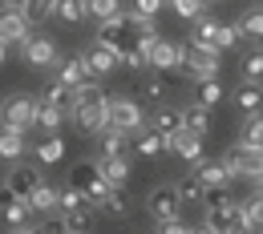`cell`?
I'll return each mask as SVG.
<instances>
[{
	"mask_svg": "<svg viewBox=\"0 0 263 234\" xmlns=\"http://www.w3.org/2000/svg\"><path fill=\"white\" fill-rule=\"evenodd\" d=\"M134 12L138 16H158L162 12V0H134Z\"/></svg>",
	"mask_w": 263,
	"mask_h": 234,
	"instance_id": "obj_47",
	"label": "cell"
},
{
	"mask_svg": "<svg viewBox=\"0 0 263 234\" xmlns=\"http://www.w3.org/2000/svg\"><path fill=\"white\" fill-rule=\"evenodd\" d=\"M182 69H186L195 81L219 77V53H215L211 45H195V40H186V45H182Z\"/></svg>",
	"mask_w": 263,
	"mask_h": 234,
	"instance_id": "obj_5",
	"label": "cell"
},
{
	"mask_svg": "<svg viewBox=\"0 0 263 234\" xmlns=\"http://www.w3.org/2000/svg\"><path fill=\"white\" fill-rule=\"evenodd\" d=\"M41 101H45V105H57V109H69V85H65V81H57V77H53V81L45 85V93H41Z\"/></svg>",
	"mask_w": 263,
	"mask_h": 234,
	"instance_id": "obj_33",
	"label": "cell"
},
{
	"mask_svg": "<svg viewBox=\"0 0 263 234\" xmlns=\"http://www.w3.org/2000/svg\"><path fill=\"white\" fill-rule=\"evenodd\" d=\"M98 166H101V174H105V182H109V186H126V182H130V162H126V154L101 158Z\"/></svg>",
	"mask_w": 263,
	"mask_h": 234,
	"instance_id": "obj_20",
	"label": "cell"
},
{
	"mask_svg": "<svg viewBox=\"0 0 263 234\" xmlns=\"http://www.w3.org/2000/svg\"><path fill=\"white\" fill-rule=\"evenodd\" d=\"M263 77V49H251L243 57V81H259Z\"/></svg>",
	"mask_w": 263,
	"mask_h": 234,
	"instance_id": "obj_42",
	"label": "cell"
},
{
	"mask_svg": "<svg viewBox=\"0 0 263 234\" xmlns=\"http://www.w3.org/2000/svg\"><path fill=\"white\" fill-rule=\"evenodd\" d=\"M69 117L81 134H101L109 130V97L98 89V81H85L81 89L69 93Z\"/></svg>",
	"mask_w": 263,
	"mask_h": 234,
	"instance_id": "obj_1",
	"label": "cell"
},
{
	"mask_svg": "<svg viewBox=\"0 0 263 234\" xmlns=\"http://www.w3.org/2000/svg\"><path fill=\"white\" fill-rule=\"evenodd\" d=\"M239 141H243V145H263V117L259 113H247V125H243Z\"/></svg>",
	"mask_w": 263,
	"mask_h": 234,
	"instance_id": "obj_38",
	"label": "cell"
},
{
	"mask_svg": "<svg viewBox=\"0 0 263 234\" xmlns=\"http://www.w3.org/2000/svg\"><path fill=\"white\" fill-rule=\"evenodd\" d=\"M146 65L150 69H182V45H174V40H166L158 36L154 45H150V53H146Z\"/></svg>",
	"mask_w": 263,
	"mask_h": 234,
	"instance_id": "obj_10",
	"label": "cell"
},
{
	"mask_svg": "<svg viewBox=\"0 0 263 234\" xmlns=\"http://www.w3.org/2000/svg\"><path fill=\"white\" fill-rule=\"evenodd\" d=\"M118 61H122V69H138V73H142V69H150V65H146V53H142L138 45L122 49V53H118Z\"/></svg>",
	"mask_w": 263,
	"mask_h": 234,
	"instance_id": "obj_45",
	"label": "cell"
},
{
	"mask_svg": "<svg viewBox=\"0 0 263 234\" xmlns=\"http://www.w3.org/2000/svg\"><path fill=\"white\" fill-rule=\"evenodd\" d=\"M239 29H235V25H219V36H215V49H219V53H231V49H235V45H239Z\"/></svg>",
	"mask_w": 263,
	"mask_h": 234,
	"instance_id": "obj_44",
	"label": "cell"
},
{
	"mask_svg": "<svg viewBox=\"0 0 263 234\" xmlns=\"http://www.w3.org/2000/svg\"><path fill=\"white\" fill-rule=\"evenodd\" d=\"M36 109H41V101H36V97H25V93H16V97H8L4 105H0V125L29 134V130L36 125Z\"/></svg>",
	"mask_w": 263,
	"mask_h": 234,
	"instance_id": "obj_4",
	"label": "cell"
},
{
	"mask_svg": "<svg viewBox=\"0 0 263 234\" xmlns=\"http://www.w3.org/2000/svg\"><path fill=\"white\" fill-rule=\"evenodd\" d=\"M8 234H36L33 226H16V230H8Z\"/></svg>",
	"mask_w": 263,
	"mask_h": 234,
	"instance_id": "obj_52",
	"label": "cell"
},
{
	"mask_svg": "<svg viewBox=\"0 0 263 234\" xmlns=\"http://www.w3.org/2000/svg\"><path fill=\"white\" fill-rule=\"evenodd\" d=\"M195 178L202 186H231V169L223 158L219 162H195Z\"/></svg>",
	"mask_w": 263,
	"mask_h": 234,
	"instance_id": "obj_18",
	"label": "cell"
},
{
	"mask_svg": "<svg viewBox=\"0 0 263 234\" xmlns=\"http://www.w3.org/2000/svg\"><path fill=\"white\" fill-rule=\"evenodd\" d=\"M235 105L243 109V113H255L263 105V89H259V81H243L239 89H235Z\"/></svg>",
	"mask_w": 263,
	"mask_h": 234,
	"instance_id": "obj_23",
	"label": "cell"
},
{
	"mask_svg": "<svg viewBox=\"0 0 263 234\" xmlns=\"http://www.w3.org/2000/svg\"><path fill=\"white\" fill-rule=\"evenodd\" d=\"M29 206H33V214H53L57 210V186H49L45 178L33 186V194H29Z\"/></svg>",
	"mask_w": 263,
	"mask_h": 234,
	"instance_id": "obj_19",
	"label": "cell"
},
{
	"mask_svg": "<svg viewBox=\"0 0 263 234\" xmlns=\"http://www.w3.org/2000/svg\"><path fill=\"white\" fill-rule=\"evenodd\" d=\"M36 182H41V174H36L33 166H12V169H8V178H4V194L29 202V194H33Z\"/></svg>",
	"mask_w": 263,
	"mask_h": 234,
	"instance_id": "obj_13",
	"label": "cell"
},
{
	"mask_svg": "<svg viewBox=\"0 0 263 234\" xmlns=\"http://www.w3.org/2000/svg\"><path fill=\"white\" fill-rule=\"evenodd\" d=\"M126 137L122 130H101V158H114V154H122L126 150Z\"/></svg>",
	"mask_w": 263,
	"mask_h": 234,
	"instance_id": "obj_37",
	"label": "cell"
},
{
	"mask_svg": "<svg viewBox=\"0 0 263 234\" xmlns=\"http://www.w3.org/2000/svg\"><path fill=\"white\" fill-rule=\"evenodd\" d=\"M4 61H8V45L0 40V65H4Z\"/></svg>",
	"mask_w": 263,
	"mask_h": 234,
	"instance_id": "obj_53",
	"label": "cell"
},
{
	"mask_svg": "<svg viewBox=\"0 0 263 234\" xmlns=\"http://www.w3.org/2000/svg\"><path fill=\"white\" fill-rule=\"evenodd\" d=\"M53 8H57V0H25V16L41 25V20H49L53 16Z\"/></svg>",
	"mask_w": 263,
	"mask_h": 234,
	"instance_id": "obj_39",
	"label": "cell"
},
{
	"mask_svg": "<svg viewBox=\"0 0 263 234\" xmlns=\"http://www.w3.org/2000/svg\"><path fill=\"white\" fill-rule=\"evenodd\" d=\"M166 93H170V85L162 77H142V97L146 101H166Z\"/></svg>",
	"mask_w": 263,
	"mask_h": 234,
	"instance_id": "obj_41",
	"label": "cell"
},
{
	"mask_svg": "<svg viewBox=\"0 0 263 234\" xmlns=\"http://www.w3.org/2000/svg\"><path fill=\"white\" fill-rule=\"evenodd\" d=\"M98 45H105V49H114V53H122V49H130L134 40H130V20L118 12L114 20H101V29H98Z\"/></svg>",
	"mask_w": 263,
	"mask_h": 234,
	"instance_id": "obj_9",
	"label": "cell"
},
{
	"mask_svg": "<svg viewBox=\"0 0 263 234\" xmlns=\"http://www.w3.org/2000/svg\"><path fill=\"white\" fill-rule=\"evenodd\" d=\"M215 36H219V20H215V16L202 12V16L191 20V40H195V45H211V49H215ZM215 53H219V49H215Z\"/></svg>",
	"mask_w": 263,
	"mask_h": 234,
	"instance_id": "obj_22",
	"label": "cell"
},
{
	"mask_svg": "<svg viewBox=\"0 0 263 234\" xmlns=\"http://www.w3.org/2000/svg\"><path fill=\"white\" fill-rule=\"evenodd\" d=\"M158 234H191V226L182 218H170V222H158Z\"/></svg>",
	"mask_w": 263,
	"mask_h": 234,
	"instance_id": "obj_48",
	"label": "cell"
},
{
	"mask_svg": "<svg viewBox=\"0 0 263 234\" xmlns=\"http://www.w3.org/2000/svg\"><path fill=\"white\" fill-rule=\"evenodd\" d=\"M36 158H41L45 166H53V162H61V158H65V141H61L57 134H49L45 141H41V145H36Z\"/></svg>",
	"mask_w": 263,
	"mask_h": 234,
	"instance_id": "obj_29",
	"label": "cell"
},
{
	"mask_svg": "<svg viewBox=\"0 0 263 234\" xmlns=\"http://www.w3.org/2000/svg\"><path fill=\"white\" fill-rule=\"evenodd\" d=\"M146 125V113L142 105L130 97H109V130H122V134H138Z\"/></svg>",
	"mask_w": 263,
	"mask_h": 234,
	"instance_id": "obj_6",
	"label": "cell"
},
{
	"mask_svg": "<svg viewBox=\"0 0 263 234\" xmlns=\"http://www.w3.org/2000/svg\"><path fill=\"white\" fill-rule=\"evenodd\" d=\"M182 130L206 137L211 134V109H206V105H186V109H182Z\"/></svg>",
	"mask_w": 263,
	"mask_h": 234,
	"instance_id": "obj_21",
	"label": "cell"
},
{
	"mask_svg": "<svg viewBox=\"0 0 263 234\" xmlns=\"http://www.w3.org/2000/svg\"><path fill=\"white\" fill-rule=\"evenodd\" d=\"M206 226L219 234H231L235 226H243V202H215V206H206Z\"/></svg>",
	"mask_w": 263,
	"mask_h": 234,
	"instance_id": "obj_7",
	"label": "cell"
},
{
	"mask_svg": "<svg viewBox=\"0 0 263 234\" xmlns=\"http://www.w3.org/2000/svg\"><path fill=\"white\" fill-rule=\"evenodd\" d=\"M191 234H219V230H211V226H191Z\"/></svg>",
	"mask_w": 263,
	"mask_h": 234,
	"instance_id": "obj_50",
	"label": "cell"
},
{
	"mask_svg": "<svg viewBox=\"0 0 263 234\" xmlns=\"http://www.w3.org/2000/svg\"><path fill=\"white\" fill-rule=\"evenodd\" d=\"M57 81H65L69 93H73V89H81V85H85V81H93V77H89V69H85L81 57H65V61L57 65Z\"/></svg>",
	"mask_w": 263,
	"mask_h": 234,
	"instance_id": "obj_17",
	"label": "cell"
},
{
	"mask_svg": "<svg viewBox=\"0 0 263 234\" xmlns=\"http://www.w3.org/2000/svg\"><path fill=\"white\" fill-rule=\"evenodd\" d=\"M174 190H178V198H182V202H202V194H206V186L198 182L195 174H191V178H182Z\"/></svg>",
	"mask_w": 263,
	"mask_h": 234,
	"instance_id": "obj_40",
	"label": "cell"
},
{
	"mask_svg": "<svg viewBox=\"0 0 263 234\" xmlns=\"http://www.w3.org/2000/svg\"><path fill=\"white\" fill-rule=\"evenodd\" d=\"M29 16L25 12H12V8H0V40L4 45H25L29 40Z\"/></svg>",
	"mask_w": 263,
	"mask_h": 234,
	"instance_id": "obj_12",
	"label": "cell"
},
{
	"mask_svg": "<svg viewBox=\"0 0 263 234\" xmlns=\"http://www.w3.org/2000/svg\"><path fill=\"white\" fill-rule=\"evenodd\" d=\"M81 206H89V202H85V194H81L77 186H61V190H57V210H61V214L81 210Z\"/></svg>",
	"mask_w": 263,
	"mask_h": 234,
	"instance_id": "obj_35",
	"label": "cell"
},
{
	"mask_svg": "<svg viewBox=\"0 0 263 234\" xmlns=\"http://www.w3.org/2000/svg\"><path fill=\"white\" fill-rule=\"evenodd\" d=\"M231 234H255V230H251V226L243 222V226H235V230H231Z\"/></svg>",
	"mask_w": 263,
	"mask_h": 234,
	"instance_id": "obj_51",
	"label": "cell"
},
{
	"mask_svg": "<svg viewBox=\"0 0 263 234\" xmlns=\"http://www.w3.org/2000/svg\"><path fill=\"white\" fill-rule=\"evenodd\" d=\"M85 12L93 20H114L122 12V0H85Z\"/></svg>",
	"mask_w": 263,
	"mask_h": 234,
	"instance_id": "obj_34",
	"label": "cell"
},
{
	"mask_svg": "<svg viewBox=\"0 0 263 234\" xmlns=\"http://www.w3.org/2000/svg\"><path fill=\"white\" fill-rule=\"evenodd\" d=\"M89 222H93V206H81V210H69L65 214L69 234H89Z\"/></svg>",
	"mask_w": 263,
	"mask_h": 234,
	"instance_id": "obj_32",
	"label": "cell"
},
{
	"mask_svg": "<svg viewBox=\"0 0 263 234\" xmlns=\"http://www.w3.org/2000/svg\"><path fill=\"white\" fill-rule=\"evenodd\" d=\"M162 150H170V137H162L158 130H146V134L138 137V154L142 158H158Z\"/></svg>",
	"mask_w": 263,
	"mask_h": 234,
	"instance_id": "obj_27",
	"label": "cell"
},
{
	"mask_svg": "<svg viewBox=\"0 0 263 234\" xmlns=\"http://www.w3.org/2000/svg\"><path fill=\"white\" fill-rule=\"evenodd\" d=\"M223 162H227L231 178H247V182H263V145H243V141H235L227 154H223Z\"/></svg>",
	"mask_w": 263,
	"mask_h": 234,
	"instance_id": "obj_2",
	"label": "cell"
},
{
	"mask_svg": "<svg viewBox=\"0 0 263 234\" xmlns=\"http://www.w3.org/2000/svg\"><path fill=\"white\" fill-rule=\"evenodd\" d=\"M219 101H223V85H219V77H206V81H198V105L215 109Z\"/></svg>",
	"mask_w": 263,
	"mask_h": 234,
	"instance_id": "obj_36",
	"label": "cell"
},
{
	"mask_svg": "<svg viewBox=\"0 0 263 234\" xmlns=\"http://www.w3.org/2000/svg\"><path fill=\"white\" fill-rule=\"evenodd\" d=\"M170 154H178V158H186V162H202V137L191 134V130L170 134Z\"/></svg>",
	"mask_w": 263,
	"mask_h": 234,
	"instance_id": "obj_16",
	"label": "cell"
},
{
	"mask_svg": "<svg viewBox=\"0 0 263 234\" xmlns=\"http://www.w3.org/2000/svg\"><path fill=\"white\" fill-rule=\"evenodd\" d=\"M81 61H85V69H89V77H109L114 69H122L118 53H114V49H105V45H98V40L81 53Z\"/></svg>",
	"mask_w": 263,
	"mask_h": 234,
	"instance_id": "obj_11",
	"label": "cell"
},
{
	"mask_svg": "<svg viewBox=\"0 0 263 234\" xmlns=\"http://www.w3.org/2000/svg\"><path fill=\"white\" fill-rule=\"evenodd\" d=\"M146 210H150V218H154V222H170V218H178L182 198H178V190H174V186H158V190H150Z\"/></svg>",
	"mask_w": 263,
	"mask_h": 234,
	"instance_id": "obj_8",
	"label": "cell"
},
{
	"mask_svg": "<svg viewBox=\"0 0 263 234\" xmlns=\"http://www.w3.org/2000/svg\"><path fill=\"white\" fill-rule=\"evenodd\" d=\"M69 186H77V190L85 194L89 206H101V198L109 194V182H105V174H101V166L93 162V158H85V162H77V166H73Z\"/></svg>",
	"mask_w": 263,
	"mask_h": 234,
	"instance_id": "obj_3",
	"label": "cell"
},
{
	"mask_svg": "<svg viewBox=\"0 0 263 234\" xmlns=\"http://www.w3.org/2000/svg\"><path fill=\"white\" fill-rule=\"evenodd\" d=\"M150 130H158L162 137L178 134V130H182V109H158L154 121H150Z\"/></svg>",
	"mask_w": 263,
	"mask_h": 234,
	"instance_id": "obj_26",
	"label": "cell"
},
{
	"mask_svg": "<svg viewBox=\"0 0 263 234\" xmlns=\"http://www.w3.org/2000/svg\"><path fill=\"white\" fill-rule=\"evenodd\" d=\"M53 16H61L65 25H77V20H85L89 12H85V0H57Z\"/></svg>",
	"mask_w": 263,
	"mask_h": 234,
	"instance_id": "obj_31",
	"label": "cell"
},
{
	"mask_svg": "<svg viewBox=\"0 0 263 234\" xmlns=\"http://www.w3.org/2000/svg\"><path fill=\"white\" fill-rule=\"evenodd\" d=\"M170 8H174L182 20H195V16L206 12V0H170Z\"/></svg>",
	"mask_w": 263,
	"mask_h": 234,
	"instance_id": "obj_43",
	"label": "cell"
},
{
	"mask_svg": "<svg viewBox=\"0 0 263 234\" xmlns=\"http://www.w3.org/2000/svg\"><path fill=\"white\" fill-rule=\"evenodd\" d=\"M98 210H105V214H114V218H122L126 210H130V194H126V186H109V194L101 198Z\"/></svg>",
	"mask_w": 263,
	"mask_h": 234,
	"instance_id": "obj_25",
	"label": "cell"
},
{
	"mask_svg": "<svg viewBox=\"0 0 263 234\" xmlns=\"http://www.w3.org/2000/svg\"><path fill=\"white\" fill-rule=\"evenodd\" d=\"M21 53H25L29 65H61V61H57V45H53L49 36H29V40L21 45Z\"/></svg>",
	"mask_w": 263,
	"mask_h": 234,
	"instance_id": "obj_15",
	"label": "cell"
},
{
	"mask_svg": "<svg viewBox=\"0 0 263 234\" xmlns=\"http://www.w3.org/2000/svg\"><path fill=\"white\" fill-rule=\"evenodd\" d=\"M243 36H255V40H263V8H247L243 16H239V25H235Z\"/></svg>",
	"mask_w": 263,
	"mask_h": 234,
	"instance_id": "obj_30",
	"label": "cell"
},
{
	"mask_svg": "<svg viewBox=\"0 0 263 234\" xmlns=\"http://www.w3.org/2000/svg\"><path fill=\"white\" fill-rule=\"evenodd\" d=\"M0 8H12V12H25V0H0Z\"/></svg>",
	"mask_w": 263,
	"mask_h": 234,
	"instance_id": "obj_49",
	"label": "cell"
},
{
	"mask_svg": "<svg viewBox=\"0 0 263 234\" xmlns=\"http://www.w3.org/2000/svg\"><path fill=\"white\" fill-rule=\"evenodd\" d=\"M61 121H65V109H57V105H45V101H41V109H36V125H41L45 134H57V130H61Z\"/></svg>",
	"mask_w": 263,
	"mask_h": 234,
	"instance_id": "obj_28",
	"label": "cell"
},
{
	"mask_svg": "<svg viewBox=\"0 0 263 234\" xmlns=\"http://www.w3.org/2000/svg\"><path fill=\"white\" fill-rule=\"evenodd\" d=\"M36 234H69L65 230V214H49V218L36 226Z\"/></svg>",
	"mask_w": 263,
	"mask_h": 234,
	"instance_id": "obj_46",
	"label": "cell"
},
{
	"mask_svg": "<svg viewBox=\"0 0 263 234\" xmlns=\"http://www.w3.org/2000/svg\"><path fill=\"white\" fill-rule=\"evenodd\" d=\"M21 154H25V134H21V130H8V125H0V158L16 162Z\"/></svg>",
	"mask_w": 263,
	"mask_h": 234,
	"instance_id": "obj_24",
	"label": "cell"
},
{
	"mask_svg": "<svg viewBox=\"0 0 263 234\" xmlns=\"http://www.w3.org/2000/svg\"><path fill=\"white\" fill-rule=\"evenodd\" d=\"M0 222L8 226V230H16V226H29L33 222V206L25 198H12V194H0Z\"/></svg>",
	"mask_w": 263,
	"mask_h": 234,
	"instance_id": "obj_14",
	"label": "cell"
}]
</instances>
